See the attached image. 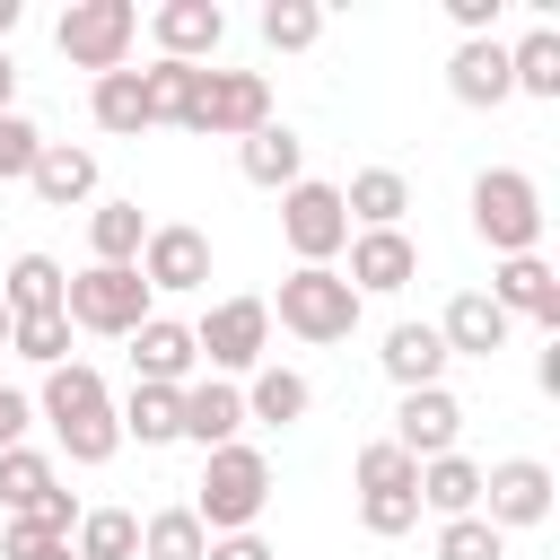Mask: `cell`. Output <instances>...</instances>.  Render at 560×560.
I'll use <instances>...</instances> for the list:
<instances>
[{"mask_svg": "<svg viewBox=\"0 0 560 560\" xmlns=\"http://www.w3.org/2000/svg\"><path fill=\"white\" fill-rule=\"evenodd\" d=\"M201 551H210V534H201L192 508H158V516H140V560H201Z\"/></svg>", "mask_w": 560, "mask_h": 560, "instance_id": "obj_33", "label": "cell"}, {"mask_svg": "<svg viewBox=\"0 0 560 560\" xmlns=\"http://www.w3.org/2000/svg\"><path fill=\"white\" fill-rule=\"evenodd\" d=\"M262 122H271V79H262V70H201L184 131H201V140H245V131H262Z\"/></svg>", "mask_w": 560, "mask_h": 560, "instance_id": "obj_7", "label": "cell"}, {"mask_svg": "<svg viewBox=\"0 0 560 560\" xmlns=\"http://www.w3.org/2000/svg\"><path fill=\"white\" fill-rule=\"evenodd\" d=\"M35 525H44L52 542H70V534H79V499H70V490H52V499L35 508Z\"/></svg>", "mask_w": 560, "mask_h": 560, "instance_id": "obj_43", "label": "cell"}, {"mask_svg": "<svg viewBox=\"0 0 560 560\" xmlns=\"http://www.w3.org/2000/svg\"><path fill=\"white\" fill-rule=\"evenodd\" d=\"M88 114H96V131H114V140H140V131H149V96H140V70H105V79L88 88Z\"/></svg>", "mask_w": 560, "mask_h": 560, "instance_id": "obj_27", "label": "cell"}, {"mask_svg": "<svg viewBox=\"0 0 560 560\" xmlns=\"http://www.w3.org/2000/svg\"><path fill=\"white\" fill-rule=\"evenodd\" d=\"M140 245H149L140 201H96L88 210V262H140Z\"/></svg>", "mask_w": 560, "mask_h": 560, "instance_id": "obj_28", "label": "cell"}, {"mask_svg": "<svg viewBox=\"0 0 560 560\" xmlns=\"http://www.w3.org/2000/svg\"><path fill=\"white\" fill-rule=\"evenodd\" d=\"M192 350H201L219 376H254L262 350H271V306H262V298H219V306L192 324Z\"/></svg>", "mask_w": 560, "mask_h": 560, "instance_id": "obj_9", "label": "cell"}, {"mask_svg": "<svg viewBox=\"0 0 560 560\" xmlns=\"http://www.w3.org/2000/svg\"><path fill=\"white\" fill-rule=\"evenodd\" d=\"M341 254H350V271H341V280L359 289V306H368V298H402V289L420 280V245H411L402 228H350V245H341Z\"/></svg>", "mask_w": 560, "mask_h": 560, "instance_id": "obj_11", "label": "cell"}, {"mask_svg": "<svg viewBox=\"0 0 560 560\" xmlns=\"http://www.w3.org/2000/svg\"><path fill=\"white\" fill-rule=\"evenodd\" d=\"M0 350H9V306H0Z\"/></svg>", "mask_w": 560, "mask_h": 560, "instance_id": "obj_48", "label": "cell"}, {"mask_svg": "<svg viewBox=\"0 0 560 560\" xmlns=\"http://www.w3.org/2000/svg\"><path fill=\"white\" fill-rule=\"evenodd\" d=\"M254 26H262V44H271V52H306V44L324 35V9H315V0H262V18H254Z\"/></svg>", "mask_w": 560, "mask_h": 560, "instance_id": "obj_35", "label": "cell"}, {"mask_svg": "<svg viewBox=\"0 0 560 560\" xmlns=\"http://www.w3.org/2000/svg\"><path fill=\"white\" fill-rule=\"evenodd\" d=\"M70 551H79V560H140V516H131V508H79Z\"/></svg>", "mask_w": 560, "mask_h": 560, "instance_id": "obj_30", "label": "cell"}, {"mask_svg": "<svg viewBox=\"0 0 560 560\" xmlns=\"http://www.w3.org/2000/svg\"><path fill=\"white\" fill-rule=\"evenodd\" d=\"M52 44H61V61L70 70H131V44H140V9L131 0H70L61 9V26H52Z\"/></svg>", "mask_w": 560, "mask_h": 560, "instance_id": "obj_6", "label": "cell"}, {"mask_svg": "<svg viewBox=\"0 0 560 560\" xmlns=\"http://www.w3.org/2000/svg\"><path fill=\"white\" fill-rule=\"evenodd\" d=\"M192 88H201V70H192V61H149V70H140L149 122H184V114H192Z\"/></svg>", "mask_w": 560, "mask_h": 560, "instance_id": "obj_34", "label": "cell"}, {"mask_svg": "<svg viewBox=\"0 0 560 560\" xmlns=\"http://www.w3.org/2000/svg\"><path fill=\"white\" fill-rule=\"evenodd\" d=\"M18 18H26V9H18V0H0V52H9V35H18Z\"/></svg>", "mask_w": 560, "mask_h": 560, "instance_id": "obj_47", "label": "cell"}, {"mask_svg": "<svg viewBox=\"0 0 560 560\" xmlns=\"http://www.w3.org/2000/svg\"><path fill=\"white\" fill-rule=\"evenodd\" d=\"M446 18H455V26H464V44H472V35H490V26H499V0H446Z\"/></svg>", "mask_w": 560, "mask_h": 560, "instance_id": "obj_45", "label": "cell"}, {"mask_svg": "<svg viewBox=\"0 0 560 560\" xmlns=\"http://www.w3.org/2000/svg\"><path fill=\"white\" fill-rule=\"evenodd\" d=\"M472 236L508 262V254H534L542 245V184L525 166H481L472 175Z\"/></svg>", "mask_w": 560, "mask_h": 560, "instance_id": "obj_4", "label": "cell"}, {"mask_svg": "<svg viewBox=\"0 0 560 560\" xmlns=\"http://www.w3.org/2000/svg\"><path fill=\"white\" fill-rule=\"evenodd\" d=\"M35 411L52 420V438H61V455L70 464H114V446H122V420H114V394H105V376L88 368V359H61V368H44V394H35Z\"/></svg>", "mask_w": 560, "mask_h": 560, "instance_id": "obj_1", "label": "cell"}, {"mask_svg": "<svg viewBox=\"0 0 560 560\" xmlns=\"http://www.w3.org/2000/svg\"><path fill=\"white\" fill-rule=\"evenodd\" d=\"M438 560H508V534L490 516H446L438 525Z\"/></svg>", "mask_w": 560, "mask_h": 560, "instance_id": "obj_37", "label": "cell"}, {"mask_svg": "<svg viewBox=\"0 0 560 560\" xmlns=\"http://www.w3.org/2000/svg\"><path fill=\"white\" fill-rule=\"evenodd\" d=\"M0 114H18V61L0 52Z\"/></svg>", "mask_w": 560, "mask_h": 560, "instance_id": "obj_46", "label": "cell"}, {"mask_svg": "<svg viewBox=\"0 0 560 560\" xmlns=\"http://www.w3.org/2000/svg\"><path fill=\"white\" fill-rule=\"evenodd\" d=\"M26 420H35V394L0 385V455H9V446H26Z\"/></svg>", "mask_w": 560, "mask_h": 560, "instance_id": "obj_42", "label": "cell"}, {"mask_svg": "<svg viewBox=\"0 0 560 560\" xmlns=\"http://www.w3.org/2000/svg\"><path fill=\"white\" fill-rule=\"evenodd\" d=\"M508 88L516 96H560V26H534L525 44H508Z\"/></svg>", "mask_w": 560, "mask_h": 560, "instance_id": "obj_29", "label": "cell"}, {"mask_svg": "<svg viewBox=\"0 0 560 560\" xmlns=\"http://www.w3.org/2000/svg\"><path fill=\"white\" fill-rule=\"evenodd\" d=\"M236 166H245V184L289 192V184L306 175V140H298L289 122H262V131H245V140H236Z\"/></svg>", "mask_w": 560, "mask_h": 560, "instance_id": "obj_20", "label": "cell"}, {"mask_svg": "<svg viewBox=\"0 0 560 560\" xmlns=\"http://www.w3.org/2000/svg\"><path fill=\"white\" fill-rule=\"evenodd\" d=\"M26 184H35V201H44V210H79V201L96 192V149L44 140V158L26 166Z\"/></svg>", "mask_w": 560, "mask_h": 560, "instance_id": "obj_21", "label": "cell"}, {"mask_svg": "<svg viewBox=\"0 0 560 560\" xmlns=\"http://www.w3.org/2000/svg\"><path fill=\"white\" fill-rule=\"evenodd\" d=\"M131 368H140V385H192V368H201V350H192V324H175V315H149V324L131 332Z\"/></svg>", "mask_w": 560, "mask_h": 560, "instance_id": "obj_19", "label": "cell"}, {"mask_svg": "<svg viewBox=\"0 0 560 560\" xmlns=\"http://www.w3.org/2000/svg\"><path fill=\"white\" fill-rule=\"evenodd\" d=\"M420 508L446 525V516H481V464L472 455H438L420 464Z\"/></svg>", "mask_w": 560, "mask_h": 560, "instance_id": "obj_26", "label": "cell"}, {"mask_svg": "<svg viewBox=\"0 0 560 560\" xmlns=\"http://www.w3.org/2000/svg\"><path fill=\"white\" fill-rule=\"evenodd\" d=\"M201 560H280V551H271L262 534H210V551H201Z\"/></svg>", "mask_w": 560, "mask_h": 560, "instance_id": "obj_44", "label": "cell"}, {"mask_svg": "<svg viewBox=\"0 0 560 560\" xmlns=\"http://www.w3.org/2000/svg\"><path fill=\"white\" fill-rule=\"evenodd\" d=\"M490 306L516 324V315H534V324H551L560 332V271L542 262V254H508L499 271H490Z\"/></svg>", "mask_w": 560, "mask_h": 560, "instance_id": "obj_16", "label": "cell"}, {"mask_svg": "<svg viewBox=\"0 0 560 560\" xmlns=\"http://www.w3.org/2000/svg\"><path fill=\"white\" fill-rule=\"evenodd\" d=\"M376 368H385L402 394L438 385V376H446V341H438V324H394V332H385V350H376Z\"/></svg>", "mask_w": 560, "mask_h": 560, "instance_id": "obj_22", "label": "cell"}, {"mask_svg": "<svg viewBox=\"0 0 560 560\" xmlns=\"http://www.w3.org/2000/svg\"><path fill=\"white\" fill-rule=\"evenodd\" d=\"M271 508V455L262 446H219V455H201V499H192V516H201V534H254V516Z\"/></svg>", "mask_w": 560, "mask_h": 560, "instance_id": "obj_3", "label": "cell"}, {"mask_svg": "<svg viewBox=\"0 0 560 560\" xmlns=\"http://www.w3.org/2000/svg\"><path fill=\"white\" fill-rule=\"evenodd\" d=\"M236 394H245V420H262V429H289V420H306V411H315V385H306L298 368H271V359H262Z\"/></svg>", "mask_w": 560, "mask_h": 560, "instance_id": "obj_23", "label": "cell"}, {"mask_svg": "<svg viewBox=\"0 0 560 560\" xmlns=\"http://www.w3.org/2000/svg\"><path fill=\"white\" fill-rule=\"evenodd\" d=\"M551 464L542 455H508V464H490L481 472V516L499 525V534H534L542 516H551Z\"/></svg>", "mask_w": 560, "mask_h": 560, "instance_id": "obj_10", "label": "cell"}, {"mask_svg": "<svg viewBox=\"0 0 560 560\" xmlns=\"http://www.w3.org/2000/svg\"><path fill=\"white\" fill-rule=\"evenodd\" d=\"M61 315H70V332L131 341V332L158 315V298H149L140 262H88V271H70V289H61Z\"/></svg>", "mask_w": 560, "mask_h": 560, "instance_id": "obj_2", "label": "cell"}, {"mask_svg": "<svg viewBox=\"0 0 560 560\" xmlns=\"http://www.w3.org/2000/svg\"><path fill=\"white\" fill-rule=\"evenodd\" d=\"M44 158V131L26 114H0V184H26V166Z\"/></svg>", "mask_w": 560, "mask_h": 560, "instance_id": "obj_40", "label": "cell"}, {"mask_svg": "<svg viewBox=\"0 0 560 560\" xmlns=\"http://www.w3.org/2000/svg\"><path fill=\"white\" fill-rule=\"evenodd\" d=\"M0 560H79V551H70V542H52L35 516H9V525H0Z\"/></svg>", "mask_w": 560, "mask_h": 560, "instance_id": "obj_41", "label": "cell"}, {"mask_svg": "<svg viewBox=\"0 0 560 560\" xmlns=\"http://www.w3.org/2000/svg\"><path fill=\"white\" fill-rule=\"evenodd\" d=\"M271 315H280V332H298V341H350L359 332V289L332 271V262H298L289 280H280V298H262Z\"/></svg>", "mask_w": 560, "mask_h": 560, "instance_id": "obj_5", "label": "cell"}, {"mask_svg": "<svg viewBox=\"0 0 560 560\" xmlns=\"http://www.w3.org/2000/svg\"><path fill=\"white\" fill-rule=\"evenodd\" d=\"M52 490H61L52 455H35V446H9V455H0V508H9V516H35Z\"/></svg>", "mask_w": 560, "mask_h": 560, "instance_id": "obj_31", "label": "cell"}, {"mask_svg": "<svg viewBox=\"0 0 560 560\" xmlns=\"http://www.w3.org/2000/svg\"><path fill=\"white\" fill-rule=\"evenodd\" d=\"M149 44H158V61L210 70V52L228 44V9H219V0H158V9H149Z\"/></svg>", "mask_w": 560, "mask_h": 560, "instance_id": "obj_12", "label": "cell"}, {"mask_svg": "<svg viewBox=\"0 0 560 560\" xmlns=\"http://www.w3.org/2000/svg\"><path fill=\"white\" fill-rule=\"evenodd\" d=\"M140 280H149V298L210 289V236H201V228H184V219L149 228V245H140Z\"/></svg>", "mask_w": 560, "mask_h": 560, "instance_id": "obj_13", "label": "cell"}, {"mask_svg": "<svg viewBox=\"0 0 560 560\" xmlns=\"http://www.w3.org/2000/svg\"><path fill=\"white\" fill-rule=\"evenodd\" d=\"M359 525H368L376 542L411 534V525H420V490H359Z\"/></svg>", "mask_w": 560, "mask_h": 560, "instance_id": "obj_39", "label": "cell"}, {"mask_svg": "<svg viewBox=\"0 0 560 560\" xmlns=\"http://www.w3.org/2000/svg\"><path fill=\"white\" fill-rule=\"evenodd\" d=\"M359 490H420V464H411L394 438H368V446H359Z\"/></svg>", "mask_w": 560, "mask_h": 560, "instance_id": "obj_38", "label": "cell"}, {"mask_svg": "<svg viewBox=\"0 0 560 560\" xmlns=\"http://www.w3.org/2000/svg\"><path fill=\"white\" fill-rule=\"evenodd\" d=\"M61 289H70V271H61L52 254H18V262L0 271V306H9V324H18V315H61Z\"/></svg>", "mask_w": 560, "mask_h": 560, "instance_id": "obj_25", "label": "cell"}, {"mask_svg": "<svg viewBox=\"0 0 560 560\" xmlns=\"http://www.w3.org/2000/svg\"><path fill=\"white\" fill-rule=\"evenodd\" d=\"M446 96H455V105H472V114L508 105V96H516V88H508V44H499V35L455 44V61H446Z\"/></svg>", "mask_w": 560, "mask_h": 560, "instance_id": "obj_17", "label": "cell"}, {"mask_svg": "<svg viewBox=\"0 0 560 560\" xmlns=\"http://www.w3.org/2000/svg\"><path fill=\"white\" fill-rule=\"evenodd\" d=\"M236 429H245V394H236L228 376H192V385L175 394V438H192L201 455L236 446Z\"/></svg>", "mask_w": 560, "mask_h": 560, "instance_id": "obj_15", "label": "cell"}, {"mask_svg": "<svg viewBox=\"0 0 560 560\" xmlns=\"http://www.w3.org/2000/svg\"><path fill=\"white\" fill-rule=\"evenodd\" d=\"M508 315L490 306V289H455L446 298V315H438V341H446V359H490V350H508Z\"/></svg>", "mask_w": 560, "mask_h": 560, "instance_id": "obj_18", "label": "cell"}, {"mask_svg": "<svg viewBox=\"0 0 560 560\" xmlns=\"http://www.w3.org/2000/svg\"><path fill=\"white\" fill-rule=\"evenodd\" d=\"M455 438H464V402H455L446 385H420V394H402V402H394V446H402L411 464L455 455Z\"/></svg>", "mask_w": 560, "mask_h": 560, "instance_id": "obj_14", "label": "cell"}, {"mask_svg": "<svg viewBox=\"0 0 560 560\" xmlns=\"http://www.w3.org/2000/svg\"><path fill=\"white\" fill-rule=\"evenodd\" d=\"M175 394H184V385H131V394L114 402L122 438H140V446H175Z\"/></svg>", "mask_w": 560, "mask_h": 560, "instance_id": "obj_32", "label": "cell"}, {"mask_svg": "<svg viewBox=\"0 0 560 560\" xmlns=\"http://www.w3.org/2000/svg\"><path fill=\"white\" fill-rule=\"evenodd\" d=\"M341 210H350V228H402V210H411L402 166H359V175L341 184Z\"/></svg>", "mask_w": 560, "mask_h": 560, "instance_id": "obj_24", "label": "cell"}, {"mask_svg": "<svg viewBox=\"0 0 560 560\" xmlns=\"http://www.w3.org/2000/svg\"><path fill=\"white\" fill-rule=\"evenodd\" d=\"M9 350L35 359V368H61L70 359V315H18L9 324Z\"/></svg>", "mask_w": 560, "mask_h": 560, "instance_id": "obj_36", "label": "cell"}, {"mask_svg": "<svg viewBox=\"0 0 560 560\" xmlns=\"http://www.w3.org/2000/svg\"><path fill=\"white\" fill-rule=\"evenodd\" d=\"M280 236H289V254H298V262H332V254L350 245L341 184H324V175H298V184L280 192Z\"/></svg>", "mask_w": 560, "mask_h": 560, "instance_id": "obj_8", "label": "cell"}]
</instances>
